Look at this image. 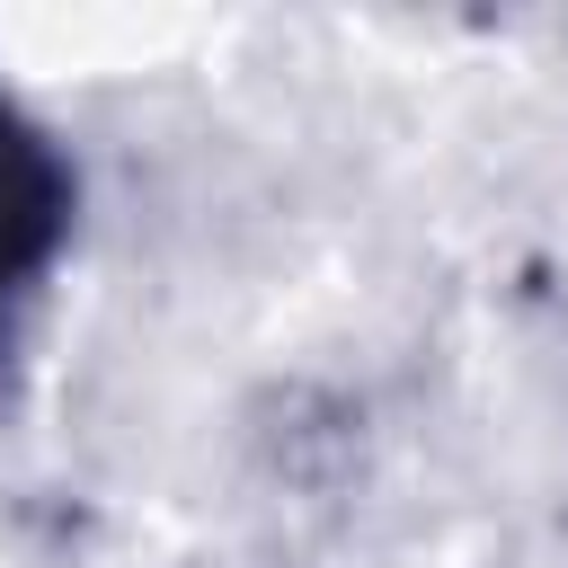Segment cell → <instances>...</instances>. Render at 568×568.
I'll return each instance as SVG.
<instances>
[{
	"label": "cell",
	"mask_w": 568,
	"mask_h": 568,
	"mask_svg": "<svg viewBox=\"0 0 568 568\" xmlns=\"http://www.w3.org/2000/svg\"><path fill=\"white\" fill-rule=\"evenodd\" d=\"M71 231H80V169L62 133L18 89H0V390L27 364V328L44 311Z\"/></svg>",
	"instance_id": "6da1fadb"
}]
</instances>
